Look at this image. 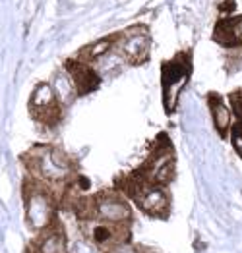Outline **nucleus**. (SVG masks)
<instances>
[{
  "mask_svg": "<svg viewBox=\"0 0 242 253\" xmlns=\"http://www.w3.org/2000/svg\"><path fill=\"white\" fill-rule=\"evenodd\" d=\"M20 163L25 169V174L35 178L50 190H54L60 195V207L62 197L82 176L78 161L68 155L64 149L52 143H37L29 147L22 157Z\"/></svg>",
  "mask_w": 242,
  "mask_h": 253,
  "instance_id": "obj_1",
  "label": "nucleus"
},
{
  "mask_svg": "<svg viewBox=\"0 0 242 253\" xmlns=\"http://www.w3.org/2000/svg\"><path fill=\"white\" fill-rule=\"evenodd\" d=\"M22 201L25 224L33 236L45 230L48 224H52L62 212L60 195L27 174L22 180Z\"/></svg>",
  "mask_w": 242,
  "mask_h": 253,
  "instance_id": "obj_2",
  "label": "nucleus"
},
{
  "mask_svg": "<svg viewBox=\"0 0 242 253\" xmlns=\"http://www.w3.org/2000/svg\"><path fill=\"white\" fill-rule=\"evenodd\" d=\"M114 190H118L128 201L153 220H169L173 211V197L169 188L151 186L140 180H134L130 174H120L114 180Z\"/></svg>",
  "mask_w": 242,
  "mask_h": 253,
  "instance_id": "obj_3",
  "label": "nucleus"
},
{
  "mask_svg": "<svg viewBox=\"0 0 242 253\" xmlns=\"http://www.w3.org/2000/svg\"><path fill=\"white\" fill-rule=\"evenodd\" d=\"M134 180L169 188L176 176V153L173 141L167 133H159L151 143V149L145 157V161L128 172Z\"/></svg>",
  "mask_w": 242,
  "mask_h": 253,
  "instance_id": "obj_4",
  "label": "nucleus"
},
{
  "mask_svg": "<svg viewBox=\"0 0 242 253\" xmlns=\"http://www.w3.org/2000/svg\"><path fill=\"white\" fill-rule=\"evenodd\" d=\"M192 70H194L192 50H180L173 58L161 62V93H163V108L167 116H171L176 110L178 99L190 82Z\"/></svg>",
  "mask_w": 242,
  "mask_h": 253,
  "instance_id": "obj_5",
  "label": "nucleus"
},
{
  "mask_svg": "<svg viewBox=\"0 0 242 253\" xmlns=\"http://www.w3.org/2000/svg\"><path fill=\"white\" fill-rule=\"evenodd\" d=\"M27 110L31 120L45 129H54L64 120V106L60 103L54 87L47 82L35 85V89L29 95Z\"/></svg>",
  "mask_w": 242,
  "mask_h": 253,
  "instance_id": "obj_6",
  "label": "nucleus"
},
{
  "mask_svg": "<svg viewBox=\"0 0 242 253\" xmlns=\"http://www.w3.org/2000/svg\"><path fill=\"white\" fill-rule=\"evenodd\" d=\"M84 238L89 240L101 253H109L120 246L132 242V226L130 224H109V222H86L80 224Z\"/></svg>",
  "mask_w": 242,
  "mask_h": 253,
  "instance_id": "obj_7",
  "label": "nucleus"
},
{
  "mask_svg": "<svg viewBox=\"0 0 242 253\" xmlns=\"http://www.w3.org/2000/svg\"><path fill=\"white\" fill-rule=\"evenodd\" d=\"M114 46L122 54V58L130 66H140V64L149 60V48H151V37L145 25H132L124 31L116 33V42Z\"/></svg>",
  "mask_w": 242,
  "mask_h": 253,
  "instance_id": "obj_8",
  "label": "nucleus"
},
{
  "mask_svg": "<svg viewBox=\"0 0 242 253\" xmlns=\"http://www.w3.org/2000/svg\"><path fill=\"white\" fill-rule=\"evenodd\" d=\"M25 253H68V234L62 218L58 216L52 224L33 236Z\"/></svg>",
  "mask_w": 242,
  "mask_h": 253,
  "instance_id": "obj_9",
  "label": "nucleus"
},
{
  "mask_svg": "<svg viewBox=\"0 0 242 253\" xmlns=\"http://www.w3.org/2000/svg\"><path fill=\"white\" fill-rule=\"evenodd\" d=\"M64 68L70 74L74 87H76V95L78 97H86L89 93L97 91L101 85V76L89 66V64L82 62L78 58H68L64 62Z\"/></svg>",
  "mask_w": 242,
  "mask_h": 253,
  "instance_id": "obj_10",
  "label": "nucleus"
},
{
  "mask_svg": "<svg viewBox=\"0 0 242 253\" xmlns=\"http://www.w3.org/2000/svg\"><path fill=\"white\" fill-rule=\"evenodd\" d=\"M213 41L225 48L242 46V16H229L217 21L213 29Z\"/></svg>",
  "mask_w": 242,
  "mask_h": 253,
  "instance_id": "obj_11",
  "label": "nucleus"
},
{
  "mask_svg": "<svg viewBox=\"0 0 242 253\" xmlns=\"http://www.w3.org/2000/svg\"><path fill=\"white\" fill-rule=\"evenodd\" d=\"M205 101H207L209 112H211V118H213V126H215V129H217L219 137L221 139H227V137H229V131H231V126H233L229 106L225 105L223 97H221L219 93H215V91L207 93Z\"/></svg>",
  "mask_w": 242,
  "mask_h": 253,
  "instance_id": "obj_12",
  "label": "nucleus"
},
{
  "mask_svg": "<svg viewBox=\"0 0 242 253\" xmlns=\"http://www.w3.org/2000/svg\"><path fill=\"white\" fill-rule=\"evenodd\" d=\"M114 42H116V33L107 35V37H103L101 41H95V42H91V44H88V46H84V48L78 52V56H74V58H78V60H82V62H86V64L93 62V60L105 56L110 48L114 46Z\"/></svg>",
  "mask_w": 242,
  "mask_h": 253,
  "instance_id": "obj_13",
  "label": "nucleus"
},
{
  "mask_svg": "<svg viewBox=\"0 0 242 253\" xmlns=\"http://www.w3.org/2000/svg\"><path fill=\"white\" fill-rule=\"evenodd\" d=\"M68 253H101L89 240L78 238L74 242H68Z\"/></svg>",
  "mask_w": 242,
  "mask_h": 253,
  "instance_id": "obj_14",
  "label": "nucleus"
},
{
  "mask_svg": "<svg viewBox=\"0 0 242 253\" xmlns=\"http://www.w3.org/2000/svg\"><path fill=\"white\" fill-rule=\"evenodd\" d=\"M231 143H233V149L237 151V155L242 159V118H239L233 126H231Z\"/></svg>",
  "mask_w": 242,
  "mask_h": 253,
  "instance_id": "obj_15",
  "label": "nucleus"
},
{
  "mask_svg": "<svg viewBox=\"0 0 242 253\" xmlns=\"http://www.w3.org/2000/svg\"><path fill=\"white\" fill-rule=\"evenodd\" d=\"M229 103H231V112H235V116H237V120L242 118V89H237V91H233L231 95H229Z\"/></svg>",
  "mask_w": 242,
  "mask_h": 253,
  "instance_id": "obj_16",
  "label": "nucleus"
}]
</instances>
